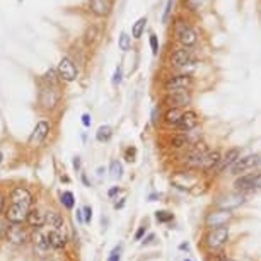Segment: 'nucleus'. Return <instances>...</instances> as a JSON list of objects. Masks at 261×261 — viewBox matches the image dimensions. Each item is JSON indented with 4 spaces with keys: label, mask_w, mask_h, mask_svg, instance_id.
<instances>
[{
    "label": "nucleus",
    "mask_w": 261,
    "mask_h": 261,
    "mask_svg": "<svg viewBox=\"0 0 261 261\" xmlns=\"http://www.w3.org/2000/svg\"><path fill=\"white\" fill-rule=\"evenodd\" d=\"M185 261H191V259H188V258H185Z\"/></svg>",
    "instance_id": "052dcab7"
},
{
    "label": "nucleus",
    "mask_w": 261,
    "mask_h": 261,
    "mask_svg": "<svg viewBox=\"0 0 261 261\" xmlns=\"http://www.w3.org/2000/svg\"><path fill=\"white\" fill-rule=\"evenodd\" d=\"M256 171L261 172V159H259V162H258V166H256Z\"/></svg>",
    "instance_id": "4d7b16f0"
},
{
    "label": "nucleus",
    "mask_w": 261,
    "mask_h": 261,
    "mask_svg": "<svg viewBox=\"0 0 261 261\" xmlns=\"http://www.w3.org/2000/svg\"><path fill=\"white\" fill-rule=\"evenodd\" d=\"M46 224L55 230H62L63 227H65V220H63V217L58 214V212H48Z\"/></svg>",
    "instance_id": "a878e982"
},
{
    "label": "nucleus",
    "mask_w": 261,
    "mask_h": 261,
    "mask_svg": "<svg viewBox=\"0 0 261 261\" xmlns=\"http://www.w3.org/2000/svg\"><path fill=\"white\" fill-rule=\"evenodd\" d=\"M28 214H29V208H26V206L11 203V206L6 210V219L11 224H22L28 220Z\"/></svg>",
    "instance_id": "dca6fc26"
},
{
    "label": "nucleus",
    "mask_w": 261,
    "mask_h": 261,
    "mask_svg": "<svg viewBox=\"0 0 261 261\" xmlns=\"http://www.w3.org/2000/svg\"><path fill=\"white\" fill-rule=\"evenodd\" d=\"M113 139V126L110 125H101L97 128L96 132V140L101 142V144H106V142H110Z\"/></svg>",
    "instance_id": "cd10ccee"
},
{
    "label": "nucleus",
    "mask_w": 261,
    "mask_h": 261,
    "mask_svg": "<svg viewBox=\"0 0 261 261\" xmlns=\"http://www.w3.org/2000/svg\"><path fill=\"white\" fill-rule=\"evenodd\" d=\"M259 159H261L259 154H249V155L239 157L232 164V167L229 169V174L238 178L241 174H246V171H256V166H258Z\"/></svg>",
    "instance_id": "1a4fd4ad"
},
{
    "label": "nucleus",
    "mask_w": 261,
    "mask_h": 261,
    "mask_svg": "<svg viewBox=\"0 0 261 261\" xmlns=\"http://www.w3.org/2000/svg\"><path fill=\"white\" fill-rule=\"evenodd\" d=\"M48 134H50V123L45 121V120H41L36 126H34V130H33L31 137H29L28 144L31 145V147L41 145L43 142H45L46 137H48Z\"/></svg>",
    "instance_id": "2eb2a0df"
},
{
    "label": "nucleus",
    "mask_w": 261,
    "mask_h": 261,
    "mask_svg": "<svg viewBox=\"0 0 261 261\" xmlns=\"http://www.w3.org/2000/svg\"><path fill=\"white\" fill-rule=\"evenodd\" d=\"M111 0H89V11L97 17H108L111 12Z\"/></svg>",
    "instance_id": "aec40b11"
},
{
    "label": "nucleus",
    "mask_w": 261,
    "mask_h": 261,
    "mask_svg": "<svg viewBox=\"0 0 261 261\" xmlns=\"http://www.w3.org/2000/svg\"><path fill=\"white\" fill-rule=\"evenodd\" d=\"M2 230H4V225H2V222H0V234H2Z\"/></svg>",
    "instance_id": "13d9d810"
},
{
    "label": "nucleus",
    "mask_w": 261,
    "mask_h": 261,
    "mask_svg": "<svg viewBox=\"0 0 261 261\" xmlns=\"http://www.w3.org/2000/svg\"><path fill=\"white\" fill-rule=\"evenodd\" d=\"M208 145L205 142H195L191 144L188 149H186L185 154V166L190 167V169H200L201 162H203V157L208 154Z\"/></svg>",
    "instance_id": "0eeeda50"
},
{
    "label": "nucleus",
    "mask_w": 261,
    "mask_h": 261,
    "mask_svg": "<svg viewBox=\"0 0 261 261\" xmlns=\"http://www.w3.org/2000/svg\"><path fill=\"white\" fill-rule=\"evenodd\" d=\"M191 145V140L188 134H181V132H176L169 137V147L174 150H183V149H188Z\"/></svg>",
    "instance_id": "5701e85b"
},
{
    "label": "nucleus",
    "mask_w": 261,
    "mask_h": 261,
    "mask_svg": "<svg viewBox=\"0 0 261 261\" xmlns=\"http://www.w3.org/2000/svg\"><path fill=\"white\" fill-rule=\"evenodd\" d=\"M4 205H6V200H4V196L0 195V214L4 212Z\"/></svg>",
    "instance_id": "603ef678"
},
{
    "label": "nucleus",
    "mask_w": 261,
    "mask_h": 261,
    "mask_svg": "<svg viewBox=\"0 0 261 261\" xmlns=\"http://www.w3.org/2000/svg\"><path fill=\"white\" fill-rule=\"evenodd\" d=\"M190 60H193V50L191 48L178 46L167 53L166 63L171 72H181Z\"/></svg>",
    "instance_id": "39448f33"
},
{
    "label": "nucleus",
    "mask_w": 261,
    "mask_h": 261,
    "mask_svg": "<svg viewBox=\"0 0 261 261\" xmlns=\"http://www.w3.org/2000/svg\"><path fill=\"white\" fill-rule=\"evenodd\" d=\"M179 2L183 14H186V16H196L206 6L208 0H179Z\"/></svg>",
    "instance_id": "412c9836"
},
{
    "label": "nucleus",
    "mask_w": 261,
    "mask_h": 261,
    "mask_svg": "<svg viewBox=\"0 0 261 261\" xmlns=\"http://www.w3.org/2000/svg\"><path fill=\"white\" fill-rule=\"evenodd\" d=\"M58 99H60V96H58L55 86L46 84V86L41 87V91H39V105L45 110H53L58 105Z\"/></svg>",
    "instance_id": "ddd939ff"
},
{
    "label": "nucleus",
    "mask_w": 261,
    "mask_h": 261,
    "mask_svg": "<svg viewBox=\"0 0 261 261\" xmlns=\"http://www.w3.org/2000/svg\"><path fill=\"white\" fill-rule=\"evenodd\" d=\"M157 239V236L154 232H150L149 236H145L144 239H142V246H149V244H154V241Z\"/></svg>",
    "instance_id": "c03bdc74"
},
{
    "label": "nucleus",
    "mask_w": 261,
    "mask_h": 261,
    "mask_svg": "<svg viewBox=\"0 0 261 261\" xmlns=\"http://www.w3.org/2000/svg\"><path fill=\"white\" fill-rule=\"evenodd\" d=\"M105 172H106L105 167H99V169H97V176H99V178H101V176L105 174Z\"/></svg>",
    "instance_id": "6e6d98bb"
},
{
    "label": "nucleus",
    "mask_w": 261,
    "mask_h": 261,
    "mask_svg": "<svg viewBox=\"0 0 261 261\" xmlns=\"http://www.w3.org/2000/svg\"><path fill=\"white\" fill-rule=\"evenodd\" d=\"M2 161H4V154L0 152V162H2Z\"/></svg>",
    "instance_id": "bf43d9fd"
},
{
    "label": "nucleus",
    "mask_w": 261,
    "mask_h": 261,
    "mask_svg": "<svg viewBox=\"0 0 261 261\" xmlns=\"http://www.w3.org/2000/svg\"><path fill=\"white\" fill-rule=\"evenodd\" d=\"M205 261H236V259L227 256L224 251H217V253H206Z\"/></svg>",
    "instance_id": "f704fd0d"
},
{
    "label": "nucleus",
    "mask_w": 261,
    "mask_h": 261,
    "mask_svg": "<svg viewBox=\"0 0 261 261\" xmlns=\"http://www.w3.org/2000/svg\"><path fill=\"white\" fill-rule=\"evenodd\" d=\"M232 219H234V214L230 210L214 208V210H210V212H206V214H205L203 225H205V229L224 227V225H227Z\"/></svg>",
    "instance_id": "6e6552de"
},
{
    "label": "nucleus",
    "mask_w": 261,
    "mask_h": 261,
    "mask_svg": "<svg viewBox=\"0 0 261 261\" xmlns=\"http://www.w3.org/2000/svg\"><path fill=\"white\" fill-rule=\"evenodd\" d=\"M198 125H200V115L193 110V108H188V110H185L183 116H181L178 126H176L174 130L181 132V134H190V132L196 130Z\"/></svg>",
    "instance_id": "9d476101"
},
{
    "label": "nucleus",
    "mask_w": 261,
    "mask_h": 261,
    "mask_svg": "<svg viewBox=\"0 0 261 261\" xmlns=\"http://www.w3.org/2000/svg\"><path fill=\"white\" fill-rule=\"evenodd\" d=\"M244 201H246L244 195H243V193H238V191H234L232 195H227L225 198L217 201L215 206H217V208L230 210V212H232L234 208H239L241 205H244Z\"/></svg>",
    "instance_id": "f3484780"
},
{
    "label": "nucleus",
    "mask_w": 261,
    "mask_h": 261,
    "mask_svg": "<svg viewBox=\"0 0 261 261\" xmlns=\"http://www.w3.org/2000/svg\"><path fill=\"white\" fill-rule=\"evenodd\" d=\"M60 203L67 210H72L75 206V196H73L72 191H63V193H60Z\"/></svg>",
    "instance_id": "7c9ffc66"
},
{
    "label": "nucleus",
    "mask_w": 261,
    "mask_h": 261,
    "mask_svg": "<svg viewBox=\"0 0 261 261\" xmlns=\"http://www.w3.org/2000/svg\"><path fill=\"white\" fill-rule=\"evenodd\" d=\"M172 16H174V0H167L164 6V12H162V16H161V21L164 24L171 22Z\"/></svg>",
    "instance_id": "2f4dec72"
},
{
    "label": "nucleus",
    "mask_w": 261,
    "mask_h": 261,
    "mask_svg": "<svg viewBox=\"0 0 261 261\" xmlns=\"http://www.w3.org/2000/svg\"><path fill=\"white\" fill-rule=\"evenodd\" d=\"M147 22H149V19H147V16H142V17L137 19V21L134 22V26H132V38L140 39V38H142V34L145 33Z\"/></svg>",
    "instance_id": "bb28decb"
},
{
    "label": "nucleus",
    "mask_w": 261,
    "mask_h": 261,
    "mask_svg": "<svg viewBox=\"0 0 261 261\" xmlns=\"http://www.w3.org/2000/svg\"><path fill=\"white\" fill-rule=\"evenodd\" d=\"M81 179H82V183H84V185H86V186H89V188H91V181H89V179H87V176H86V174H84V172H82Z\"/></svg>",
    "instance_id": "3c124183"
},
{
    "label": "nucleus",
    "mask_w": 261,
    "mask_h": 261,
    "mask_svg": "<svg viewBox=\"0 0 261 261\" xmlns=\"http://www.w3.org/2000/svg\"><path fill=\"white\" fill-rule=\"evenodd\" d=\"M155 220L159 224H171L174 220V214L169 210H157L155 212Z\"/></svg>",
    "instance_id": "72a5a7b5"
},
{
    "label": "nucleus",
    "mask_w": 261,
    "mask_h": 261,
    "mask_svg": "<svg viewBox=\"0 0 261 261\" xmlns=\"http://www.w3.org/2000/svg\"><path fill=\"white\" fill-rule=\"evenodd\" d=\"M193 86H195V77L191 73H183V72H169L161 82V87L164 92L193 89Z\"/></svg>",
    "instance_id": "7ed1b4c3"
},
{
    "label": "nucleus",
    "mask_w": 261,
    "mask_h": 261,
    "mask_svg": "<svg viewBox=\"0 0 261 261\" xmlns=\"http://www.w3.org/2000/svg\"><path fill=\"white\" fill-rule=\"evenodd\" d=\"M121 188H120V186H113V188L110 190V191H108V196H110V198H115V196L116 195H120L121 193Z\"/></svg>",
    "instance_id": "49530a36"
},
{
    "label": "nucleus",
    "mask_w": 261,
    "mask_h": 261,
    "mask_svg": "<svg viewBox=\"0 0 261 261\" xmlns=\"http://www.w3.org/2000/svg\"><path fill=\"white\" fill-rule=\"evenodd\" d=\"M34 244L38 246L39 249H43V251H46V249H50V243H48V238L45 234H41L38 230L36 234H34Z\"/></svg>",
    "instance_id": "c9c22d12"
},
{
    "label": "nucleus",
    "mask_w": 261,
    "mask_h": 261,
    "mask_svg": "<svg viewBox=\"0 0 261 261\" xmlns=\"http://www.w3.org/2000/svg\"><path fill=\"white\" fill-rule=\"evenodd\" d=\"M125 205H126V198H120V201H116V203H115V208H116V210H120V208H123Z\"/></svg>",
    "instance_id": "8fccbe9b"
},
{
    "label": "nucleus",
    "mask_w": 261,
    "mask_h": 261,
    "mask_svg": "<svg viewBox=\"0 0 261 261\" xmlns=\"http://www.w3.org/2000/svg\"><path fill=\"white\" fill-rule=\"evenodd\" d=\"M261 190V172L253 171V172H246L241 174L234 181V191L238 193H253V191Z\"/></svg>",
    "instance_id": "423d86ee"
},
{
    "label": "nucleus",
    "mask_w": 261,
    "mask_h": 261,
    "mask_svg": "<svg viewBox=\"0 0 261 261\" xmlns=\"http://www.w3.org/2000/svg\"><path fill=\"white\" fill-rule=\"evenodd\" d=\"M149 45H150L152 55H154V57L159 55V36H157L155 33H150V36H149Z\"/></svg>",
    "instance_id": "4c0bfd02"
},
{
    "label": "nucleus",
    "mask_w": 261,
    "mask_h": 261,
    "mask_svg": "<svg viewBox=\"0 0 261 261\" xmlns=\"http://www.w3.org/2000/svg\"><path fill=\"white\" fill-rule=\"evenodd\" d=\"M57 73H58V79L63 82H73L79 75V70L75 67V63H73L72 58L68 57H63L60 63L57 65Z\"/></svg>",
    "instance_id": "9b49d317"
},
{
    "label": "nucleus",
    "mask_w": 261,
    "mask_h": 261,
    "mask_svg": "<svg viewBox=\"0 0 261 261\" xmlns=\"http://www.w3.org/2000/svg\"><path fill=\"white\" fill-rule=\"evenodd\" d=\"M161 102L157 106L152 108V111H150V123H152V126H159V123H162V113H161Z\"/></svg>",
    "instance_id": "e433bc0d"
},
{
    "label": "nucleus",
    "mask_w": 261,
    "mask_h": 261,
    "mask_svg": "<svg viewBox=\"0 0 261 261\" xmlns=\"http://www.w3.org/2000/svg\"><path fill=\"white\" fill-rule=\"evenodd\" d=\"M97 38H99V29L96 26H89L86 29V33H84V41H86V45H94L97 41Z\"/></svg>",
    "instance_id": "c85d7f7f"
},
{
    "label": "nucleus",
    "mask_w": 261,
    "mask_h": 261,
    "mask_svg": "<svg viewBox=\"0 0 261 261\" xmlns=\"http://www.w3.org/2000/svg\"><path fill=\"white\" fill-rule=\"evenodd\" d=\"M73 169L75 171H81V157H73Z\"/></svg>",
    "instance_id": "09e8293b"
},
{
    "label": "nucleus",
    "mask_w": 261,
    "mask_h": 261,
    "mask_svg": "<svg viewBox=\"0 0 261 261\" xmlns=\"http://www.w3.org/2000/svg\"><path fill=\"white\" fill-rule=\"evenodd\" d=\"M82 212H84V220H86V224H89L91 220H92V206L86 205L82 208Z\"/></svg>",
    "instance_id": "37998d69"
},
{
    "label": "nucleus",
    "mask_w": 261,
    "mask_h": 261,
    "mask_svg": "<svg viewBox=\"0 0 261 261\" xmlns=\"http://www.w3.org/2000/svg\"><path fill=\"white\" fill-rule=\"evenodd\" d=\"M193 102V91L183 89V91H172L164 92L161 97V106L164 108H179V110H188Z\"/></svg>",
    "instance_id": "20e7f679"
},
{
    "label": "nucleus",
    "mask_w": 261,
    "mask_h": 261,
    "mask_svg": "<svg viewBox=\"0 0 261 261\" xmlns=\"http://www.w3.org/2000/svg\"><path fill=\"white\" fill-rule=\"evenodd\" d=\"M75 219H77V222L79 224H86V220H84V212H82V208H77V212H75Z\"/></svg>",
    "instance_id": "de8ad7c7"
},
{
    "label": "nucleus",
    "mask_w": 261,
    "mask_h": 261,
    "mask_svg": "<svg viewBox=\"0 0 261 261\" xmlns=\"http://www.w3.org/2000/svg\"><path fill=\"white\" fill-rule=\"evenodd\" d=\"M239 157H241V147H230V149H227L225 150V154L222 155V161H220V164H219V167H217L214 176L224 174L225 171L232 167V164L239 159Z\"/></svg>",
    "instance_id": "4468645a"
},
{
    "label": "nucleus",
    "mask_w": 261,
    "mask_h": 261,
    "mask_svg": "<svg viewBox=\"0 0 261 261\" xmlns=\"http://www.w3.org/2000/svg\"><path fill=\"white\" fill-rule=\"evenodd\" d=\"M230 239V230L227 225L224 227H212L205 229V232L200 238V246L205 249V253H217L222 251V248L229 243Z\"/></svg>",
    "instance_id": "f03ea898"
},
{
    "label": "nucleus",
    "mask_w": 261,
    "mask_h": 261,
    "mask_svg": "<svg viewBox=\"0 0 261 261\" xmlns=\"http://www.w3.org/2000/svg\"><path fill=\"white\" fill-rule=\"evenodd\" d=\"M179 249H181V251H188V249H190V244H188V243L179 244Z\"/></svg>",
    "instance_id": "864d4df0"
},
{
    "label": "nucleus",
    "mask_w": 261,
    "mask_h": 261,
    "mask_svg": "<svg viewBox=\"0 0 261 261\" xmlns=\"http://www.w3.org/2000/svg\"><path fill=\"white\" fill-rule=\"evenodd\" d=\"M91 123H92L91 115H89V113H84V115H82V125H84V128H89Z\"/></svg>",
    "instance_id": "a18cd8bd"
},
{
    "label": "nucleus",
    "mask_w": 261,
    "mask_h": 261,
    "mask_svg": "<svg viewBox=\"0 0 261 261\" xmlns=\"http://www.w3.org/2000/svg\"><path fill=\"white\" fill-rule=\"evenodd\" d=\"M118 48H120L121 51H128L132 50V36L128 33H120V36H118Z\"/></svg>",
    "instance_id": "c756f323"
},
{
    "label": "nucleus",
    "mask_w": 261,
    "mask_h": 261,
    "mask_svg": "<svg viewBox=\"0 0 261 261\" xmlns=\"http://www.w3.org/2000/svg\"><path fill=\"white\" fill-rule=\"evenodd\" d=\"M121 253H123V246L121 244L115 246V248L111 249V253L108 256L106 261H121Z\"/></svg>",
    "instance_id": "58836bf2"
},
{
    "label": "nucleus",
    "mask_w": 261,
    "mask_h": 261,
    "mask_svg": "<svg viewBox=\"0 0 261 261\" xmlns=\"http://www.w3.org/2000/svg\"><path fill=\"white\" fill-rule=\"evenodd\" d=\"M155 198H159V195H157V193L149 195V201H155Z\"/></svg>",
    "instance_id": "5fc2aeb1"
},
{
    "label": "nucleus",
    "mask_w": 261,
    "mask_h": 261,
    "mask_svg": "<svg viewBox=\"0 0 261 261\" xmlns=\"http://www.w3.org/2000/svg\"><path fill=\"white\" fill-rule=\"evenodd\" d=\"M123 159H125L126 162H135V159H137V149L135 147H126L125 149V154H123Z\"/></svg>",
    "instance_id": "ea45409f"
},
{
    "label": "nucleus",
    "mask_w": 261,
    "mask_h": 261,
    "mask_svg": "<svg viewBox=\"0 0 261 261\" xmlns=\"http://www.w3.org/2000/svg\"><path fill=\"white\" fill-rule=\"evenodd\" d=\"M11 200H12V203L22 205V206H26V208H29V206L33 205V195L29 193V190L22 188V186H19V188L12 190Z\"/></svg>",
    "instance_id": "6ab92c4d"
},
{
    "label": "nucleus",
    "mask_w": 261,
    "mask_h": 261,
    "mask_svg": "<svg viewBox=\"0 0 261 261\" xmlns=\"http://www.w3.org/2000/svg\"><path fill=\"white\" fill-rule=\"evenodd\" d=\"M183 113H185V110H179V108H166L164 113H162V125L166 128L174 130V128L178 126Z\"/></svg>",
    "instance_id": "a211bd4d"
},
{
    "label": "nucleus",
    "mask_w": 261,
    "mask_h": 261,
    "mask_svg": "<svg viewBox=\"0 0 261 261\" xmlns=\"http://www.w3.org/2000/svg\"><path fill=\"white\" fill-rule=\"evenodd\" d=\"M145 234H147V225H140L139 229H137V232H135V236H134V239L135 241H142L145 238Z\"/></svg>",
    "instance_id": "79ce46f5"
},
{
    "label": "nucleus",
    "mask_w": 261,
    "mask_h": 261,
    "mask_svg": "<svg viewBox=\"0 0 261 261\" xmlns=\"http://www.w3.org/2000/svg\"><path fill=\"white\" fill-rule=\"evenodd\" d=\"M26 222L31 225V227L34 229H41L43 225L46 224V214H43V212H39L38 208H33V210H29V214H28V220Z\"/></svg>",
    "instance_id": "393cba45"
},
{
    "label": "nucleus",
    "mask_w": 261,
    "mask_h": 261,
    "mask_svg": "<svg viewBox=\"0 0 261 261\" xmlns=\"http://www.w3.org/2000/svg\"><path fill=\"white\" fill-rule=\"evenodd\" d=\"M46 238H48V243H50V248H53V249H63V248H65L67 238L63 236L62 230L51 229L50 232L46 234Z\"/></svg>",
    "instance_id": "b1692460"
},
{
    "label": "nucleus",
    "mask_w": 261,
    "mask_h": 261,
    "mask_svg": "<svg viewBox=\"0 0 261 261\" xmlns=\"http://www.w3.org/2000/svg\"><path fill=\"white\" fill-rule=\"evenodd\" d=\"M121 79H123V72H121V65H118L116 68H115V73H113V86H120L121 84Z\"/></svg>",
    "instance_id": "a19ab883"
},
{
    "label": "nucleus",
    "mask_w": 261,
    "mask_h": 261,
    "mask_svg": "<svg viewBox=\"0 0 261 261\" xmlns=\"http://www.w3.org/2000/svg\"><path fill=\"white\" fill-rule=\"evenodd\" d=\"M28 234L21 227V224H11V227H7V241H11L12 244H24Z\"/></svg>",
    "instance_id": "4be33fe9"
},
{
    "label": "nucleus",
    "mask_w": 261,
    "mask_h": 261,
    "mask_svg": "<svg viewBox=\"0 0 261 261\" xmlns=\"http://www.w3.org/2000/svg\"><path fill=\"white\" fill-rule=\"evenodd\" d=\"M171 28H172V33H171L172 38H174V41L178 43L179 46L195 50L196 45L200 43V34L193 28V24L190 22V16H186V14L183 12L174 14L171 19Z\"/></svg>",
    "instance_id": "f257e3e1"
},
{
    "label": "nucleus",
    "mask_w": 261,
    "mask_h": 261,
    "mask_svg": "<svg viewBox=\"0 0 261 261\" xmlns=\"http://www.w3.org/2000/svg\"><path fill=\"white\" fill-rule=\"evenodd\" d=\"M222 152L219 149H214V150H208V154L203 157V162H201V174L203 176H210V174H215L217 167H219L220 161H222Z\"/></svg>",
    "instance_id": "f8f14e48"
},
{
    "label": "nucleus",
    "mask_w": 261,
    "mask_h": 261,
    "mask_svg": "<svg viewBox=\"0 0 261 261\" xmlns=\"http://www.w3.org/2000/svg\"><path fill=\"white\" fill-rule=\"evenodd\" d=\"M123 164L120 161H113L110 164V176L113 179H121L123 178Z\"/></svg>",
    "instance_id": "473e14b6"
}]
</instances>
